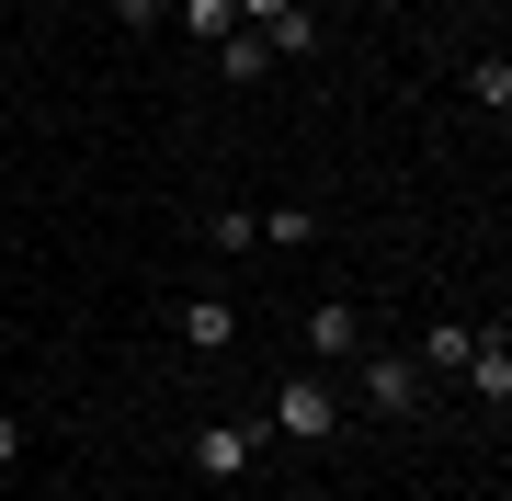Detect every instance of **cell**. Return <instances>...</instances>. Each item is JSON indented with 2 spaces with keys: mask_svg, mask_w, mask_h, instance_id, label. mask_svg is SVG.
<instances>
[{
  "mask_svg": "<svg viewBox=\"0 0 512 501\" xmlns=\"http://www.w3.org/2000/svg\"><path fill=\"white\" fill-rule=\"evenodd\" d=\"M274 433H296V445L342 433V388H319L308 365H296V376H274Z\"/></svg>",
  "mask_w": 512,
  "mask_h": 501,
  "instance_id": "6da1fadb",
  "label": "cell"
},
{
  "mask_svg": "<svg viewBox=\"0 0 512 501\" xmlns=\"http://www.w3.org/2000/svg\"><path fill=\"white\" fill-rule=\"evenodd\" d=\"M421 399H433V376L410 365V342H399V353H365V410H387V422H410Z\"/></svg>",
  "mask_w": 512,
  "mask_h": 501,
  "instance_id": "7a4b0ae2",
  "label": "cell"
},
{
  "mask_svg": "<svg viewBox=\"0 0 512 501\" xmlns=\"http://www.w3.org/2000/svg\"><path fill=\"white\" fill-rule=\"evenodd\" d=\"M353 353H365V308H353V297H319L308 308V365H353Z\"/></svg>",
  "mask_w": 512,
  "mask_h": 501,
  "instance_id": "3957f363",
  "label": "cell"
},
{
  "mask_svg": "<svg viewBox=\"0 0 512 501\" xmlns=\"http://www.w3.org/2000/svg\"><path fill=\"white\" fill-rule=\"evenodd\" d=\"M251 456H262V433H251V422H205V433H194V479H239Z\"/></svg>",
  "mask_w": 512,
  "mask_h": 501,
  "instance_id": "277c9868",
  "label": "cell"
},
{
  "mask_svg": "<svg viewBox=\"0 0 512 501\" xmlns=\"http://www.w3.org/2000/svg\"><path fill=\"white\" fill-rule=\"evenodd\" d=\"M467 353H478V319H421V342H410V365H421V376H456Z\"/></svg>",
  "mask_w": 512,
  "mask_h": 501,
  "instance_id": "5b68a950",
  "label": "cell"
},
{
  "mask_svg": "<svg viewBox=\"0 0 512 501\" xmlns=\"http://www.w3.org/2000/svg\"><path fill=\"white\" fill-rule=\"evenodd\" d=\"M171 331H183L194 353H228V342H239V308H228V297H183V308H171Z\"/></svg>",
  "mask_w": 512,
  "mask_h": 501,
  "instance_id": "8992f818",
  "label": "cell"
},
{
  "mask_svg": "<svg viewBox=\"0 0 512 501\" xmlns=\"http://www.w3.org/2000/svg\"><path fill=\"white\" fill-rule=\"evenodd\" d=\"M251 35L274 46V69H285V57H319V12H308V0H285V12H274V23H251Z\"/></svg>",
  "mask_w": 512,
  "mask_h": 501,
  "instance_id": "52a82bcc",
  "label": "cell"
},
{
  "mask_svg": "<svg viewBox=\"0 0 512 501\" xmlns=\"http://www.w3.org/2000/svg\"><path fill=\"white\" fill-rule=\"evenodd\" d=\"M456 376H467V388H478V399L501 410V399H512V342H501V331H478V353H467Z\"/></svg>",
  "mask_w": 512,
  "mask_h": 501,
  "instance_id": "ba28073f",
  "label": "cell"
},
{
  "mask_svg": "<svg viewBox=\"0 0 512 501\" xmlns=\"http://www.w3.org/2000/svg\"><path fill=\"white\" fill-rule=\"evenodd\" d=\"M217 80H239V92H251V80H274V46H262L251 23H239V35H217Z\"/></svg>",
  "mask_w": 512,
  "mask_h": 501,
  "instance_id": "9c48e42d",
  "label": "cell"
},
{
  "mask_svg": "<svg viewBox=\"0 0 512 501\" xmlns=\"http://www.w3.org/2000/svg\"><path fill=\"white\" fill-rule=\"evenodd\" d=\"M183 35H194V46H217V35H239V0H183Z\"/></svg>",
  "mask_w": 512,
  "mask_h": 501,
  "instance_id": "30bf717a",
  "label": "cell"
},
{
  "mask_svg": "<svg viewBox=\"0 0 512 501\" xmlns=\"http://www.w3.org/2000/svg\"><path fill=\"white\" fill-rule=\"evenodd\" d=\"M205 240H217V251H251L262 217H251V205H217V217H205Z\"/></svg>",
  "mask_w": 512,
  "mask_h": 501,
  "instance_id": "8fae6325",
  "label": "cell"
},
{
  "mask_svg": "<svg viewBox=\"0 0 512 501\" xmlns=\"http://www.w3.org/2000/svg\"><path fill=\"white\" fill-rule=\"evenodd\" d=\"M467 103H478V114L512 103V69H501V57H478V69H467Z\"/></svg>",
  "mask_w": 512,
  "mask_h": 501,
  "instance_id": "7c38bea8",
  "label": "cell"
},
{
  "mask_svg": "<svg viewBox=\"0 0 512 501\" xmlns=\"http://www.w3.org/2000/svg\"><path fill=\"white\" fill-rule=\"evenodd\" d=\"M114 23H126V35H148V23H160V0H103Z\"/></svg>",
  "mask_w": 512,
  "mask_h": 501,
  "instance_id": "4fadbf2b",
  "label": "cell"
},
{
  "mask_svg": "<svg viewBox=\"0 0 512 501\" xmlns=\"http://www.w3.org/2000/svg\"><path fill=\"white\" fill-rule=\"evenodd\" d=\"M0 467H23V410H0Z\"/></svg>",
  "mask_w": 512,
  "mask_h": 501,
  "instance_id": "5bb4252c",
  "label": "cell"
}]
</instances>
